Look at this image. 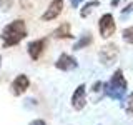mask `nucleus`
I'll return each instance as SVG.
<instances>
[{"mask_svg": "<svg viewBox=\"0 0 133 125\" xmlns=\"http://www.w3.org/2000/svg\"><path fill=\"white\" fill-rule=\"evenodd\" d=\"M28 87H30L28 77L23 75V73H20V75H17L14 78V82L10 83V93L14 95V97H20V95H23L25 92L28 90Z\"/></svg>", "mask_w": 133, "mask_h": 125, "instance_id": "nucleus-5", "label": "nucleus"}, {"mask_svg": "<svg viewBox=\"0 0 133 125\" xmlns=\"http://www.w3.org/2000/svg\"><path fill=\"white\" fill-rule=\"evenodd\" d=\"M131 8H133V5H131V3H130V5H127V7H125L123 10H122V17H127V15L131 12Z\"/></svg>", "mask_w": 133, "mask_h": 125, "instance_id": "nucleus-16", "label": "nucleus"}, {"mask_svg": "<svg viewBox=\"0 0 133 125\" xmlns=\"http://www.w3.org/2000/svg\"><path fill=\"white\" fill-rule=\"evenodd\" d=\"M125 110H127V114L133 115V93L127 98V102H125Z\"/></svg>", "mask_w": 133, "mask_h": 125, "instance_id": "nucleus-15", "label": "nucleus"}, {"mask_svg": "<svg viewBox=\"0 0 133 125\" xmlns=\"http://www.w3.org/2000/svg\"><path fill=\"white\" fill-rule=\"evenodd\" d=\"M63 10V0H52L50 2L48 8L45 10V14L42 15V20L43 22H50V20H55L58 15Z\"/></svg>", "mask_w": 133, "mask_h": 125, "instance_id": "nucleus-7", "label": "nucleus"}, {"mask_svg": "<svg viewBox=\"0 0 133 125\" xmlns=\"http://www.w3.org/2000/svg\"><path fill=\"white\" fill-rule=\"evenodd\" d=\"M55 67L58 70H62V72H70V70H75L78 67V62L75 60V57L68 55V53H62V55L57 58Z\"/></svg>", "mask_w": 133, "mask_h": 125, "instance_id": "nucleus-8", "label": "nucleus"}, {"mask_svg": "<svg viewBox=\"0 0 133 125\" xmlns=\"http://www.w3.org/2000/svg\"><path fill=\"white\" fill-rule=\"evenodd\" d=\"M91 42H93V37H91L90 33H85V35H82V37H80V40H77V42H75L73 50H82V48L88 47Z\"/></svg>", "mask_w": 133, "mask_h": 125, "instance_id": "nucleus-11", "label": "nucleus"}, {"mask_svg": "<svg viewBox=\"0 0 133 125\" xmlns=\"http://www.w3.org/2000/svg\"><path fill=\"white\" fill-rule=\"evenodd\" d=\"M87 87L83 85H78L77 89H75V92H73V95H72V107L75 108V110H83L85 108V105H87Z\"/></svg>", "mask_w": 133, "mask_h": 125, "instance_id": "nucleus-6", "label": "nucleus"}, {"mask_svg": "<svg viewBox=\"0 0 133 125\" xmlns=\"http://www.w3.org/2000/svg\"><path fill=\"white\" fill-rule=\"evenodd\" d=\"M127 89H128V83L125 80L122 70H115V73L111 75L110 80L103 83V93L113 100H123Z\"/></svg>", "mask_w": 133, "mask_h": 125, "instance_id": "nucleus-2", "label": "nucleus"}, {"mask_svg": "<svg viewBox=\"0 0 133 125\" xmlns=\"http://www.w3.org/2000/svg\"><path fill=\"white\" fill-rule=\"evenodd\" d=\"M120 3V0H111V7H116Z\"/></svg>", "mask_w": 133, "mask_h": 125, "instance_id": "nucleus-19", "label": "nucleus"}, {"mask_svg": "<svg viewBox=\"0 0 133 125\" xmlns=\"http://www.w3.org/2000/svg\"><path fill=\"white\" fill-rule=\"evenodd\" d=\"M25 37H27V25L22 18H17L3 27L2 33H0L2 47L8 48V47H14V45H18Z\"/></svg>", "mask_w": 133, "mask_h": 125, "instance_id": "nucleus-1", "label": "nucleus"}, {"mask_svg": "<svg viewBox=\"0 0 133 125\" xmlns=\"http://www.w3.org/2000/svg\"><path fill=\"white\" fill-rule=\"evenodd\" d=\"M70 2H72V7L77 8L78 5H80V2H83V0H70Z\"/></svg>", "mask_w": 133, "mask_h": 125, "instance_id": "nucleus-18", "label": "nucleus"}, {"mask_svg": "<svg viewBox=\"0 0 133 125\" xmlns=\"http://www.w3.org/2000/svg\"><path fill=\"white\" fill-rule=\"evenodd\" d=\"M98 30H100V35H102L103 39H108V37L113 35L115 30H116L113 15H111V14L102 15V18H100V22H98Z\"/></svg>", "mask_w": 133, "mask_h": 125, "instance_id": "nucleus-4", "label": "nucleus"}, {"mask_svg": "<svg viewBox=\"0 0 133 125\" xmlns=\"http://www.w3.org/2000/svg\"><path fill=\"white\" fill-rule=\"evenodd\" d=\"M98 57H100V62H102L103 65H107V67L111 65V64H115L116 58H118V47H116L115 43L103 45V47L100 48Z\"/></svg>", "mask_w": 133, "mask_h": 125, "instance_id": "nucleus-3", "label": "nucleus"}, {"mask_svg": "<svg viewBox=\"0 0 133 125\" xmlns=\"http://www.w3.org/2000/svg\"><path fill=\"white\" fill-rule=\"evenodd\" d=\"M0 65H2V57H0Z\"/></svg>", "mask_w": 133, "mask_h": 125, "instance_id": "nucleus-20", "label": "nucleus"}, {"mask_svg": "<svg viewBox=\"0 0 133 125\" xmlns=\"http://www.w3.org/2000/svg\"><path fill=\"white\" fill-rule=\"evenodd\" d=\"M98 5H100L98 0H91V2H87L85 5H83V8L80 10V17H82V18H87V17H88L91 12H93V8H97Z\"/></svg>", "mask_w": 133, "mask_h": 125, "instance_id": "nucleus-12", "label": "nucleus"}, {"mask_svg": "<svg viewBox=\"0 0 133 125\" xmlns=\"http://www.w3.org/2000/svg\"><path fill=\"white\" fill-rule=\"evenodd\" d=\"M45 45H47V40L45 39H38V40H33V42L28 43L27 52H28V55H30L32 60H38L42 57V53H43V50H45Z\"/></svg>", "mask_w": 133, "mask_h": 125, "instance_id": "nucleus-9", "label": "nucleus"}, {"mask_svg": "<svg viewBox=\"0 0 133 125\" xmlns=\"http://www.w3.org/2000/svg\"><path fill=\"white\" fill-rule=\"evenodd\" d=\"M28 125H47V123H45V120H42V118H35V120H32Z\"/></svg>", "mask_w": 133, "mask_h": 125, "instance_id": "nucleus-17", "label": "nucleus"}, {"mask_svg": "<svg viewBox=\"0 0 133 125\" xmlns=\"http://www.w3.org/2000/svg\"><path fill=\"white\" fill-rule=\"evenodd\" d=\"M55 39H72V27H70V23L68 22H63L60 25V27H57L55 30H53L52 33Z\"/></svg>", "mask_w": 133, "mask_h": 125, "instance_id": "nucleus-10", "label": "nucleus"}, {"mask_svg": "<svg viewBox=\"0 0 133 125\" xmlns=\"http://www.w3.org/2000/svg\"><path fill=\"white\" fill-rule=\"evenodd\" d=\"M122 37H123L125 42H128V43L133 45V27H127V28H125L123 33H122Z\"/></svg>", "mask_w": 133, "mask_h": 125, "instance_id": "nucleus-13", "label": "nucleus"}, {"mask_svg": "<svg viewBox=\"0 0 133 125\" xmlns=\"http://www.w3.org/2000/svg\"><path fill=\"white\" fill-rule=\"evenodd\" d=\"M14 5V0H0V12H8Z\"/></svg>", "mask_w": 133, "mask_h": 125, "instance_id": "nucleus-14", "label": "nucleus"}]
</instances>
